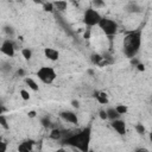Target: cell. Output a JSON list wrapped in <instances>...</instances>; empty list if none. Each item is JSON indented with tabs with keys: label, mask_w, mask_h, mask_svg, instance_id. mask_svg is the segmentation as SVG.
Listing matches in <instances>:
<instances>
[{
	"label": "cell",
	"mask_w": 152,
	"mask_h": 152,
	"mask_svg": "<svg viewBox=\"0 0 152 152\" xmlns=\"http://www.w3.org/2000/svg\"><path fill=\"white\" fill-rule=\"evenodd\" d=\"M34 140H26L24 143H21L18 146V152H32V147H34Z\"/></svg>",
	"instance_id": "10"
},
{
	"label": "cell",
	"mask_w": 152,
	"mask_h": 152,
	"mask_svg": "<svg viewBox=\"0 0 152 152\" xmlns=\"http://www.w3.org/2000/svg\"><path fill=\"white\" fill-rule=\"evenodd\" d=\"M111 125L116 131V133H119L120 136H125V133H126V124H125L124 120H121V119L113 120Z\"/></svg>",
	"instance_id": "8"
},
{
	"label": "cell",
	"mask_w": 152,
	"mask_h": 152,
	"mask_svg": "<svg viewBox=\"0 0 152 152\" xmlns=\"http://www.w3.org/2000/svg\"><path fill=\"white\" fill-rule=\"evenodd\" d=\"M61 118H62L64 121L69 124H73V125H77L78 124V118L76 115V113L71 112V111H66V112H62L61 113Z\"/></svg>",
	"instance_id": "7"
},
{
	"label": "cell",
	"mask_w": 152,
	"mask_h": 152,
	"mask_svg": "<svg viewBox=\"0 0 152 152\" xmlns=\"http://www.w3.org/2000/svg\"><path fill=\"white\" fill-rule=\"evenodd\" d=\"M27 115H29V118H35V116L37 115V113H36L35 111H30V112L27 113Z\"/></svg>",
	"instance_id": "32"
},
{
	"label": "cell",
	"mask_w": 152,
	"mask_h": 152,
	"mask_svg": "<svg viewBox=\"0 0 152 152\" xmlns=\"http://www.w3.org/2000/svg\"><path fill=\"white\" fill-rule=\"evenodd\" d=\"M56 152H68V151H67L66 148H58Z\"/></svg>",
	"instance_id": "35"
},
{
	"label": "cell",
	"mask_w": 152,
	"mask_h": 152,
	"mask_svg": "<svg viewBox=\"0 0 152 152\" xmlns=\"http://www.w3.org/2000/svg\"><path fill=\"white\" fill-rule=\"evenodd\" d=\"M101 19H102L101 14L98 12V10H95V9H93V7L87 9V10L84 11L83 21H84V24H86L88 27L99 25L100 21H101Z\"/></svg>",
	"instance_id": "3"
},
{
	"label": "cell",
	"mask_w": 152,
	"mask_h": 152,
	"mask_svg": "<svg viewBox=\"0 0 152 152\" xmlns=\"http://www.w3.org/2000/svg\"><path fill=\"white\" fill-rule=\"evenodd\" d=\"M0 125H1V127L5 128V130H9V128H10L9 123H7V119H6V116H5L4 114L0 115Z\"/></svg>",
	"instance_id": "19"
},
{
	"label": "cell",
	"mask_w": 152,
	"mask_h": 152,
	"mask_svg": "<svg viewBox=\"0 0 152 152\" xmlns=\"http://www.w3.org/2000/svg\"><path fill=\"white\" fill-rule=\"evenodd\" d=\"M43 9H44L46 12H52V11L55 10L54 3H44V4H43Z\"/></svg>",
	"instance_id": "22"
},
{
	"label": "cell",
	"mask_w": 152,
	"mask_h": 152,
	"mask_svg": "<svg viewBox=\"0 0 152 152\" xmlns=\"http://www.w3.org/2000/svg\"><path fill=\"white\" fill-rule=\"evenodd\" d=\"M89 152H94V151H92V150H89Z\"/></svg>",
	"instance_id": "38"
},
{
	"label": "cell",
	"mask_w": 152,
	"mask_h": 152,
	"mask_svg": "<svg viewBox=\"0 0 152 152\" xmlns=\"http://www.w3.org/2000/svg\"><path fill=\"white\" fill-rule=\"evenodd\" d=\"M115 109H116V112H118L120 115L126 114V113H127V111H128L127 106H125V105H118V106L115 107Z\"/></svg>",
	"instance_id": "20"
},
{
	"label": "cell",
	"mask_w": 152,
	"mask_h": 152,
	"mask_svg": "<svg viewBox=\"0 0 152 152\" xmlns=\"http://www.w3.org/2000/svg\"><path fill=\"white\" fill-rule=\"evenodd\" d=\"M21 55H23V57L25 58V59H31V57H32V51H31V49H29V48H25V49H23L21 50Z\"/></svg>",
	"instance_id": "18"
},
{
	"label": "cell",
	"mask_w": 152,
	"mask_h": 152,
	"mask_svg": "<svg viewBox=\"0 0 152 152\" xmlns=\"http://www.w3.org/2000/svg\"><path fill=\"white\" fill-rule=\"evenodd\" d=\"M4 30H5V32H6L9 36H13V34H14V30H13L11 26H6Z\"/></svg>",
	"instance_id": "27"
},
{
	"label": "cell",
	"mask_w": 152,
	"mask_h": 152,
	"mask_svg": "<svg viewBox=\"0 0 152 152\" xmlns=\"http://www.w3.org/2000/svg\"><path fill=\"white\" fill-rule=\"evenodd\" d=\"M20 96H21L23 100H30V98H31L30 93L27 92V90H25V89H21L20 90Z\"/></svg>",
	"instance_id": "25"
},
{
	"label": "cell",
	"mask_w": 152,
	"mask_h": 152,
	"mask_svg": "<svg viewBox=\"0 0 152 152\" xmlns=\"http://www.w3.org/2000/svg\"><path fill=\"white\" fill-rule=\"evenodd\" d=\"M41 124H42L44 127H49V126L51 125V121H50V119H49L48 116H43V118L41 119Z\"/></svg>",
	"instance_id": "24"
},
{
	"label": "cell",
	"mask_w": 152,
	"mask_h": 152,
	"mask_svg": "<svg viewBox=\"0 0 152 152\" xmlns=\"http://www.w3.org/2000/svg\"><path fill=\"white\" fill-rule=\"evenodd\" d=\"M92 5H93V9H95V10H98L100 7H105V3L103 1H100V0H93Z\"/></svg>",
	"instance_id": "21"
},
{
	"label": "cell",
	"mask_w": 152,
	"mask_h": 152,
	"mask_svg": "<svg viewBox=\"0 0 152 152\" xmlns=\"http://www.w3.org/2000/svg\"><path fill=\"white\" fill-rule=\"evenodd\" d=\"M90 137H92V130H90V127H86L81 132H78L76 134H71L70 137H68L64 140V143L67 145L76 147L81 152H89Z\"/></svg>",
	"instance_id": "1"
},
{
	"label": "cell",
	"mask_w": 152,
	"mask_h": 152,
	"mask_svg": "<svg viewBox=\"0 0 152 152\" xmlns=\"http://www.w3.org/2000/svg\"><path fill=\"white\" fill-rule=\"evenodd\" d=\"M54 7L57 11H64L68 7V3L67 1H55L54 3Z\"/></svg>",
	"instance_id": "16"
},
{
	"label": "cell",
	"mask_w": 152,
	"mask_h": 152,
	"mask_svg": "<svg viewBox=\"0 0 152 152\" xmlns=\"http://www.w3.org/2000/svg\"><path fill=\"white\" fill-rule=\"evenodd\" d=\"M0 146H1V150H0V152H6L7 151V144L5 141L0 143Z\"/></svg>",
	"instance_id": "28"
},
{
	"label": "cell",
	"mask_w": 152,
	"mask_h": 152,
	"mask_svg": "<svg viewBox=\"0 0 152 152\" xmlns=\"http://www.w3.org/2000/svg\"><path fill=\"white\" fill-rule=\"evenodd\" d=\"M94 96L96 98V100L101 105H107L108 103V98H107V94L106 93H103V92H95L94 93Z\"/></svg>",
	"instance_id": "11"
},
{
	"label": "cell",
	"mask_w": 152,
	"mask_h": 152,
	"mask_svg": "<svg viewBox=\"0 0 152 152\" xmlns=\"http://www.w3.org/2000/svg\"><path fill=\"white\" fill-rule=\"evenodd\" d=\"M90 59H92V62H93L94 64L100 66V64H101V62L103 61V57H102L101 55H99V54H93L92 56H90Z\"/></svg>",
	"instance_id": "17"
},
{
	"label": "cell",
	"mask_w": 152,
	"mask_h": 152,
	"mask_svg": "<svg viewBox=\"0 0 152 152\" xmlns=\"http://www.w3.org/2000/svg\"><path fill=\"white\" fill-rule=\"evenodd\" d=\"M131 64H132V66H136V67H137V66L139 64V61H138V59H137V58L134 57V58H132V59H131Z\"/></svg>",
	"instance_id": "31"
},
{
	"label": "cell",
	"mask_w": 152,
	"mask_h": 152,
	"mask_svg": "<svg viewBox=\"0 0 152 152\" xmlns=\"http://www.w3.org/2000/svg\"><path fill=\"white\" fill-rule=\"evenodd\" d=\"M150 140H151V143H152V132L150 133Z\"/></svg>",
	"instance_id": "37"
},
{
	"label": "cell",
	"mask_w": 152,
	"mask_h": 152,
	"mask_svg": "<svg viewBox=\"0 0 152 152\" xmlns=\"http://www.w3.org/2000/svg\"><path fill=\"white\" fill-rule=\"evenodd\" d=\"M126 10H127V12H133V13H137V12H140V7L138 6V4L137 3H128L127 4V6H126Z\"/></svg>",
	"instance_id": "14"
},
{
	"label": "cell",
	"mask_w": 152,
	"mask_h": 152,
	"mask_svg": "<svg viewBox=\"0 0 152 152\" xmlns=\"http://www.w3.org/2000/svg\"><path fill=\"white\" fill-rule=\"evenodd\" d=\"M44 55L50 61H57L59 58V52L56 49H52V48H45L44 49Z\"/></svg>",
	"instance_id": "9"
},
{
	"label": "cell",
	"mask_w": 152,
	"mask_h": 152,
	"mask_svg": "<svg viewBox=\"0 0 152 152\" xmlns=\"http://www.w3.org/2000/svg\"><path fill=\"white\" fill-rule=\"evenodd\" d=\"M99 115H100V118H101L102 120H107V119H108V115H107V112H106L105 109H101V111L99 112Z\"/></svg>",
	"instance_id": "26"
},
{
	"label": "cell",
	"mask_w": 152,
	"mask_h": 152,
	"mask_svg": "<svg viewBox=\"0 0 152 152\" xmlns=\"http://www.w3.org/2000/svg\"><path fill=\"white\" fill-rule=\"evenodd\" d=\"M88 74H89V75H94V70H92V69H88Z\"/></svg>",
	"instance_id": "36"
},
{
	"label": "cell",
	"mask_w": 152,
	"mask_h": 152,
	"mask_svg": "<svg viewBox=\"0 0 152 152\" xmlns=\"http://www.w3.org/2000/svg\"><path fill=\"white\" fill-rule=\"evenodd\" d=\"M17 74H18L19 76H25V70H24V69H18Z\"/></svg>",
	"instance_id": "34"
},
{
	"label": "cell",
	"mask_w": 152,
	"mask_h": 152,
	"mask_svg": "<svg viewBox=\"0 0 152 152\" xmlns=\"http://www.w3.org/2000/svg\"><path fill=\"white\" fill-rule=\"evenodd\" d=\"M25 83L29 86L30 89H32L34 92H38V90H39L38 84H37L36 81H35L34 78H31V77H26V78H25Z\"/></svg>",
	"instance_id": "13"
},
{
	"label": "cell",
	"mask_w": 152,
	"mask_h": 152,
	"mask_svg": "<svg viewBox=\"0 0 152 152\" xmlns=\"http://www.w3.org/2000/svg\"><path fill=\"white\" fill-rule=\"evenodd\" d=\"M137 69H138L139 71H144V70H145V66L141 64V63H139V64L137 66Z\"/></svg>",
	"instance_id": "33"
},
{
	"label": "cell",
	"mask_w": 152,
	"mask_h": 152,
	"mask_svg": "<svg viewBox=\"0 0 152 152\" xmlns=\"http://www.w3.org/2000/svg\"><path fill=\"white\" fill-rule=\"evenodd\" d=\"M71 106H73L74 108H78V107H80V102H78L77 100H73V101H71Z\"/></svg>",
	"instance_id": "30"
},
{
	"label": "cell",
	"mask_w": 152,
	"mask_h": 152,
	"mask_svg": "<svg viewBox=\"0 0 152 152\" xmlns=\"http://www.w3.org/2000/svg\"><path fill=\"white\" fill-rule=\"evenodd\" d=\"M83 37H84L86 39H89V38H90V29H89V27H88V29L86 30V31H84Z\"/></svg>",
	"instance_id": "29"
},
{
	"label": "cell",
	"mask_w": 152,
	"mask_h": 152,
	"mask_svg": "<svg viewBox=\"0 0 152 152\" xmlns=\"http://www.w3.org/2000/svg\"><path fill=\"white\" fill-rule=\"evenodd\" d=\"M37 76H38V78H39L43 83H45V84H51V83L56 80L57 74H56L55 69L51 68V67H42L41 69H38Z\"/></svg>",
	"instance_id": "4"
},
{
	"label": "cell",
	"mask_w": 152,
	"mask_h": 152,
	"mask_svg": "<svg viewBox=\"0 0 152 152\" xmlns=\"http://www.w3.org/2000/svg\"><path fill=\"white\" fill-rule=\"evenodd\" d=\"M100 29L107 35V36H114L118 32V24L115 20L109 19V18H102L100 24H99Z\"/></svg>",
	"instance_id": "5"
},
{
	"label": "cell",
	"mask_w": 152,
	"mask_h": 152,
	"mask_svg": "<svg viewBox=\"0 0 152 152\" xmlns=\"http://www.w3.org/2000/svg\"><path fill=\"white\" fill-rule=\"evenodd\" d=\"M141 45V32L132 31L124 38V54L128 58H134Z\"/></svg>",
	"instance_id": "2"
},
{
	"label": "cell",
	"mask_w": 152,
	"mask_h": 152,
	"mask_svg": "<svg viewBox=\"0 0 152 152\" xmlns=\"http://www.w3.org/2000/svg\"><path fill=\"white\" fill-rule=\"evenodd\" d=\"M62 136H63L62 131L58 130V128H54V130L51 131V133H50V138H51L52 140H59L61 138H62Z\"/></svg>",
	"instance_id": "15"
},
{
	"label": "cell",
	"mask_w": 152,
	"mask_h": 152,
	"mask_svg": "<svg viewBox=\"0 0 152 152\" xmlns=\"http://www.w3.org/2000/svg\"><path fill=\"white\" fill-rule=\"evenodd\" d=\"M14 51H16V45L10 41V39H6L1 44V52L9 57H13L14 56Z\"/></svg>",
	"instance_id": "6"
},
{
	"label": "cell",
	"mask_w": 152,
	"mask_h": 152,
	"mask_svg": "<svg viewBox=\"0 0 152 152\" xmlns=\"http://www.w3.org/2000/svg\"><path fill=\"white\" fill-rule=\"evenodd\" d=\"M106 112H107V115H108V119L109 120H118L119 118H120V114L116 112V109L115 108H113V107H109L108 109H106Z\"/></svg>",
	"instance_id": "12"
},
{
	"label": "cell",
	"mask_w": 152,
	"mask_h": 152,
	"mask_svg": "<svg viewBox=\"0 0 152 152\" xmlns=\"http://www.w3.org/2000/svg\"><path fill=\"white\" fill-rule=\"evenodd\" d=\"M136 131H137V133L140 134V136L145 134V127H144V125H143V124H137V125H136Z\"/></svg>",
	"instance_id": "23"
}]
</instances>
